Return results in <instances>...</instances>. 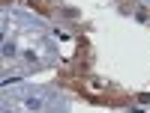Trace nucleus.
Here are the masks:
<instances>
[{"label": "nucleus", "mask_w": 150, "mask_h": 113, "mask_svg": "<svg viewBox=\"0 0 150 113\" xmlns=\"http://www.w3.org/2000/svg\"><path fill=\"white\" fill-rule=\"evenodd\" d=\"M24 104H27V110H39V107H42V101H39V98H27Z\"/></svg>", "instance_id": "1"}]
</instances>
